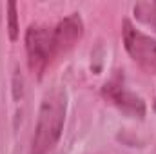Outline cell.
Returning a JSON list of instances; mask_svg holds the SVG:
<instances>
[{"instance_id": "6da1fadb", "label": "cell", "mask_w": 156, "mask_h": 154, "mask_svg": "<svg viewBox=\"0 0 156 154\" xmlns=\"http://www.w3.org/2000/svg\"><path fill=\"white\" fill-rule=\"evenodd\" d=\"M67 111V98L66 91L62 87L51 89L38 109V120L31 142V152L29 154H47L58 142Z\"/></svg>"}, {"instance_id": "7a4b0ae2", "label": "cell", "mask_w": 156, "mask_h": 154, "mask_svg": "<svg viewBox=\"0 0 156 154\" xmlns=\"http://www.w3.org/2000/svg\"><path fill=\"white\" fill-rule=\"evenodd\" d=\"M26 51H27L29 69L38 78H42L47 65L56 58L53 29L40 24L29 26L26 31Z\"/></svg>"}, {"instance_id": "3957f363", "label": "cell", "mask_w": 156, "mask_h": 154, "mask_svg": "<svg viewBox=\"0 0 156 154\" xmlns=\"http://www.w3.org/2000/svg\"><path fill=\"white\" fill-rule=\"evenodd\" d=\"M123 45L129 56L147 73L156 75V40L138 31L129 20H123Z\"/></svg>"}, {"instance_id": "277c9868", "label": "cell", "mask_w": 156, "mask_h": 154, "mask_svg": "<svg viewBox=\"0 0 156 154\" xmlns=\"http://www.w3.org/2000/svg\"><path fill=\"white\" fill-rule=\"evenodd\" d=\"M102 93H104V96L113 105H116L122 113H125L129 116H134V118H144V114H145L144 100L125 87L123 78L113 76L102 87Z\"/></svg>"}, {"instance_id": "5b68a950", "label": "cell", "mask_w": 156, "mask_h": 154, "mask_svg": "<svg viewBox=\"0 0 156 154\" xmlns=\"http://www.w3.org/2000/svg\"><path fill=\"white\" fill-rule=\"evenodd\" d=\"M83 35V22L78 13H73L58 22V26L53 29V40H55V53L56 56L66 54L78 44V40Z\"/></svg>"}, {"instance_id": "8992f818", "label": "cell", "mask_w": 156, "mask_h": 154, "mask_svg": "<svg viewBox=\"0 0 156 154\" xmlns=\"http://www.w3.org/2000/svg\"><path fill=\"white\" fill-rule=\"evenodd\" d=\"M133 13H134L136 20H140L142 24L153 27L156 31V0L136 2L134 7H133Z\"/></svg>"}, {"instance_id": "52a82bcc", "label": "cell", "mask_w": 156, "mask_h": 154, "mask_svg": "<svg viewBox=\"0 0 156 154\" xmlns=\"http://www.w3.org/2000/svg\"><path fill=\"white\" fill-rule=\"evenodd\" d=\"M7 33L13 42L18 38V13L15 2H7Z\"/></svg>"}, {"instance_id": "ba28073f", "label": "cell", "mask_w": 156, "mask_h": 154, "mask_svg": "<svg viewBox=\"0 0 156 154\" xmlns=\"http://www.w3.org/2000/svg\"><path fill=\"white\" fill-rule=\"evenodd\" d=\"M154 111H156V102H154Z\"/></svg>"}]
</instances>
